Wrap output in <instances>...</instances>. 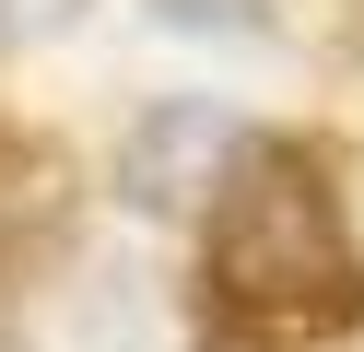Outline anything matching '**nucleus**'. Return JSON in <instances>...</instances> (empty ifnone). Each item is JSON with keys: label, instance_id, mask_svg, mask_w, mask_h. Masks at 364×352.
<instances>
[{"label": "nucleus", "instance_id": "1", "mask_svg": "<svg viewBox=\"0 0 364 352\" xmlns=\"http://www.w3.org/2000/svg\"><path fill=\"white\" fill-rule=\"evenodd\" d=\"M212 305L270 341H317V329L364 317V258L341 235V200L317 176L306 141H247V164L212 200Z\"/></svg>", "mask_w": 364, "mask_h": 352}, {"label": "nucleus", "instance_id": "2", "mask_svg": "<svg viewBox=\"0 0 364 352\" xmlns=\"http://www.w3.org/2000/svg\"><path fill=\"white\" fill-rule=\"evenodd\" d=\"M247 164V129L212 106V94H165V106H141V129L118 141V200L141 211V223H188V211L223 200V176Z\"/></svg>", "mask_w": 364, "mask_h": 352}, {"label": "nucleus", "instance_id": "3", "mask_svg": "<svg viewBox=\"0 0 364 352\" xmlns=\"http://www.w3.org/2000/svg\"><path fill=\"white\" fill-rule=\"evenodd\" d=\"M153 23H176V36H270V0H141Z\"/></svg>", "mask_w": 364, "mask_h": 352}, {"label": "nucleus", "instance_id": "4", "mask_svg": "<svg viewBox=\"0 0 364 352\" xmlns=\"http://www.w3.org/2000/svg\"><path fill=\"white\" fill-rule=\"evenodd\" d=\"M71 23H82V0H0V47H48Z\"/></svg>", "mask_w": 364, "mask_h": 352}, {"label": "nucleus", "instance_id": "5", "mask_svg": "<svg viewBox=\"0 0 364 352\" xmlns=\"http://www.w3.org/2000/svg\"><path fill=\"white\" fill-rule=\"evenodd\" d=\"M0 352H12V329H0Z\"/></svg>", "mask_w": 364, "mask_h": 352}]
</instances>
